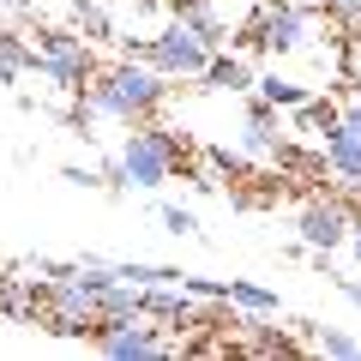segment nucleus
<instances>
[{
    "instance_id": "1",
    "label": "nucleus",
    "mask_w": 361,
    "mask_h": 361,
    "mask_svg": "<svg viewBox=\"0 0 361 361\" xmlns=\"http://www.w3.org/2000/svg\"><path fill=\"white\" fill-rule=\"evenodd\" d=\"M85 97L97 103L103 121H115V127H139V121H157V109L169 103V78L157 73L151 61L115 54V61L97 66V78L85 85Z\"/></svg>"
},
{
    "instance_id": "2",
    "label": "nucleus",
    "mask_w": 361,
    "mask_h": 361,
    "mask_svg": "<svg viewBox=\"0 0 361 361\" xmlns=\"http://www.w3.org/2000/svg\"><path fill=\"white\" fill-rule=\"evenodd\" d=\"M175 163H180V139L169 127H157V121H139V127H127L121 151L103 157L97 169H103V187H115V193H127V187L157 193V187L175 180Z\"/></svg>"
},
{
    "instance_id": "3",
    "label": "nucleus",
    "mask_w": 361,
    "mask_h": 361,
    "mask_svg": "<svg viewBox=\"0 0 361 361\" xmlns=\"http://www.w3.org/2000/svg\"><path fill=\"white\" fill-rule=\"evenodd\" d=\"M253 49L271 61H289V54H307L319 37V6H301V0H271L265 13L253 18Z\"/></svg>"
},
{
    "instance_id": "4",
    "label": "nucleus",
    "mask_w": 361,
    "mask_h": 361,
    "mask_svg": "<svg viewBox=\"0 0 361 361\" xmlns=\"http://www.w3.org/2000/svg\"><path fill=\"white\" fill-rule=\"evenodd\" d=\"M97 42H85L78 30H37V73L49 78L61 97H78V90L97 78Z\"/></svg>"
},
{
    "instance_id": "5",
    "label": "nucleus",
    "mask_w": 361,
    "mask_h": 361,
    "mask_svg": "<svg viewBox=\"0 0 361 361\" xmlns=\"http://www.w3.org/2000/svg\"><path fill=\"white\" fill-rule=\"evenodd\" d=\"M211 54H217V49H211V42L199 37V30L187 25V18H175V13H169V18H163V30L151 37V49H145V61H151L157 73H163L169 85H175V78H205Z\"/></svg>"
},
{
    "instance_id": "6",
    "label": "nucleus",
    "mask_w": 361,
    "mask_h": 361,
    "mask_svg": "<svg viewBox=\"0 0 361 361\" xmlns=\"http://www.w3.org/2000/svg\"><path fill=\"white\" fill-rule=\"evenodd\" d=\"M90 343L103 349L109 361H145V355H180V343L175 337H163L151 325V313H133V319H109V325H97V337Z\"/></svg>"
},
{
    "instance_id": "7",
    "label": "nucleus",
    "mask_w": 361,
    "mask_h": 361,
    "mask_svg": "<svg viewBox=\"0 0 361 361\" xmlns=\"http://www.w3.org/2000/svg\"><path fill=\"white\" fill-rule=\"evenodd\" d=\"M295 241L307 247V253H337V247L349 241V211L337 205V199H313V205H301L295 217Z\"/></svg>"
},
{
    "instance_id": "8",
    "label": "nucleus",
    "mask_w": 361,
    "mask_h": 361,
    "mask_svg": "<svg viewBox=\"0 0 361 361\" xmlns=\"http://www.w3.org/2000/svg\"><path fill=\"white\" fill-rule=\"evenodd\" d=\"M283 151V127H277V109L271 103H247V127H241V157H253V163H271V157Z\"/></svg>"
},
{
    "instance_id": "9",
    "label": "nucleus",
    "mask_w": 361,
    "mask_h": 361,
    "mask_svg": "<svg viewBox=\"0 0 361 361\" xmlns=\"http://www.w3.org/2000/svg\"><path fill=\"white\" fill-rule=\"evenodd\" d=\"M253 97H259V103H271V109H301V103L313 97V85L271 66V73H253Z\"/></svg>"
},
{
    "instance_id": "10",
    "label": "nucleus",
    "mask_w": 361,
    "mask_h": 361,
    "mask_svg": "<svg viewBox=\"0 0 361 361\" xmlns=\"http://www.w3.org/2000/svg\"><path fill=\"white\" fill-rule=\"evenodd\" d=\"M199 85H211V90H223V97H247L253 90V66L241 61V54H211V66H205V78Z\"/></svg>"
},
{
    "instance_id": "11",
    "label": "nucleus",
    "mask_w": 361,
    "mask_h": 361,
    "mask_svg": "<svg viewBox=\"0 0 361 361\" xmlns=\"http://www.w3.org/2000/svg\"><path fill=\"white\" fill-rule=\"evenodd\" d=\"M325 169H331L337 180H349V187H361V139H349V133H325Z\"/></svg>"
},
{
    "instance_id": "12",
    "label": "nucleus",
    "mask_w": 361,
    "mask_h": 361,
    "mask_svg": "<svg viewBox=\"0 0 361 361\" xmlns=\"http://www.w3.org/2000/svg\"><path fill=\"white\" fill-rule=\"evenodd\" d=\"M175 18H187V25H193L211 49H223V42H229V18H223L211 0H175Z\"/></svg>"
},
{
    "instance_id": "13",
    "label": "nucleus",
    "mask_w": 361,
    "mask_h": 361,
    "mask_svg": "<svg viewBox=\"0 0 361 361\" xmlns=\"http://www.w3.org/2000/svg\"><path fill=\"white\" fill-rule=\"evenodd\" d=\"M229 307H241V313H283V295L277 289H265V283H247V277H235L229 283Z\"/></svg>"
},
{
    "instance_id": "14",
    "label": "nucleus",
    "mask_w": 361,
    "mask_h": 361,
    "mask_svg": "<svg viewBox=\"0 0 361 361\" xmlns=\"http://www.w3.org/2000/svg\"><path fill=\"white\" fill-rule=\"evenodd\" d=\"M73 30L85 42H115V18H109L97 0H73Z\"/></svg>"
},
{
    "instance_id": "15",
    "label": "nucleus",
    "mask_w": 361,
    "mask_h": 361,
    "mask_svg": "<svg viewBox=\"0 0 361 361\" xmlns=\"http://www.w3.org/2000/svg\"><path fill=\"white\" fill-rule=\"evenodd\" d=\"M313 349L331 361H361V337L343 331V325H313Z\"/></svg>"
},
{
    "instance_id": "16",
    "label": "nucleus",
    "mask_w": 361,
    "mask_h": 361,
    "mask_svg": "<svg viewBox=\"0 0 361 361\" xmlns=\"http://www.w3.org/2000/svg\"><path fill=\"white\" fill-rule=\"evenodd\" d=\"M0 61L13 66V73H37V42H25V30L0 25Z\"/></svg>"
},
{
    "instance_id": "17",
    "label": "nucleus",
    "mask_w": 361,
    "mask_h": 361,
    "mask_svg": "<svg viewBox=\"0 0 361 361\" xmlns=\"http://www.w3.org/2000/svg\"><path fill=\"white\" fill-rule=\"evenodd\" d=\"M157 217H163V229L175 235V241L199 235V211H193V205H157Z\"/></svg>"
},
{
    "instance_id": "18",
    "label": "nucleus",
    "mask_w": 361,
    "mask_h": 361,
    "mask_svg": "<svg viewBox=\"0 0 361 361\" xmlns=\"http://www.w3.org/2000/svg\"><path fill=\"white\" fill-rule=\"evenodd\" d=\"M337 133H349V139H361V90L349 97V103H337Z\"/></svg>"
},
{
    "instance_id": "19",
    "label": "nucleus",
    "mask_w": 361,
    "mask_h": 361,
    "mask_svg": "<svg viewBox=\"0 0 361 361\" xmlns=\"http://www.w3.org/2000/svg\"><path fill=\"white\" fill-rule=\"evenodd\" d=\"M30 13H37V0H0V25H18Z\"/></svg>"
},
{
    "instance_id": "20",
    "label": "nucleus",
    "mask_w": 361,
    "mask_h": 361,
    "mask_svg": "<svg viewBox=\"0 0 361 361\" xmlns=\"http://www.w3.org/2000/svg\"><path fill=\"white\" fill-rule=\"evenodd\" d=\"M61 175L73 180V187H103V169H78V163H66Z\"/></svg>"
},
{
    "instance_id": "21",
    "label": "nucleus",
    "mask_w": 361,
    "mask_h": 361,
    "mask_svg": "<svg viewBox=\"0 0 361 361\" xmlns=\"http://www.w3.org/2000/svg\"><path fill=\"white\" fill-rule=\"evenodd\" d=\"M343 247H349V259L361 265V217H349V241H343Z\"/></svg>"
},
{
    "instance_id": "22",
    "label": "nucleus",
    "mask_w": 361,
    "mask_h": 361,
    "mask_svg": "<svg viewBox=\"0 0 361 361\" xmlns=\"http://www.w3.org/2000/svg\"><path fill=\"white\" fill-rule=\"evenodd\" d=\"M337 289H343V301H355V307H361V277H337Z\"/></svg>"
},
{
    "instance_id": "23",
    "label": "nucleus",
    "mask_w": 361,
    "mask_h": 361,
    "mask_svg": "<svg viewBox=\"0 0 361 361\" xmlns=\"http://www.w3.org/2000/svg\"><path fill=\"white\" fill-rule=\"evenodd\" d=\"M325 6H343V0H325Z\"/></svg>"
}]
</instances>
